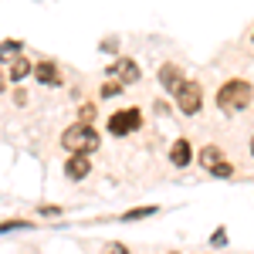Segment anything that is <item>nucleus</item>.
Wrapping results in <instances>:
<instances>
[{
	"label": "nucleus",
	"instance_id": "3",
	"mask_svg": "<svg viewBox=\"0 0 254 254\" xmlns=\"http://www.w3.org/2000/svg\"><path fill=\"white\" fill-rule=\"evenodd\" d=\"M176 105H180L183 116H196L200 105H203V92H200V85H196V81H183L180 92H176Z\"/></svg>",
	"mask_w": 254,
	"mask_h": 254
},
{
	"label": "nucleus",
	"instance_id": "11",
	"mask_svg": "<svg viewBox=\"0 0 254 254\" xmlns=\"http://www.w3.org/2000/svg\"><path fill=\"white\" fill-rule=\"evenodd\" d=\"M34 68H31V61L27 58H14L10 61V81H20V78H27Z\"/></svg>",
	"mask_w": 254,
	"mask_h": 254
},
{
	"label": "nucleus",
	"instance_id": "19",
	"mask_svg": "<svg viewBox=\"0 0 254 254\" xmlns=\"http://www.w3.org/2000/svg\"><path fill=\"white\" fill-rule=\"evenodd\" d=\"M251 156H254V136H251Z\"/></svg>",
	"mask_w": 254,
	"mask_h": 254
},
{
	"label": "nucleus",
	"instance_id": "18",
	"mask_svg": "<svg viewBox=\"0 0 254 254\" xmlns=\"http://www.w3.org/2000/svg\"><path fill=\"white\" fill-rule=\"evenodd\" d=\"M3 88H7V78H3V71H0V92H3Z\"/></svg>",
	"mask_w": 254,
	"mask_h": 254
},
{
	"label": "nucleus",
	"instance_id": "8",
	"mask_svg": "<svg viewBox=\"0 0 254 254\" xmlns=\"http://www.w3.org/2000/svg\"><path fill=\"white\" fill-rule=\"evenodd\" d=\"M159 81H163V88H166V92H180V85H183V75H180V68H176V64H163V68H159Z\"/></svg>",
	"mask_w": 254,
	"mask_h": 254
},
{
	"label": "nucleus",
	"instance_id": "4",
	"mask_svg": "<svg viewBox=\"0 0 254 254\" xmlns=\"http://www.w3.org/2000/svg\"><path fill=\"white\" fill-rule=\"evenodd\" d=\"M139 126H142V112L139 109H122V112H116L109 119V132L112 136H129V132H136Z\"/></svg>",
	"mask_w": 254,
	"mask_h": 254
},
{
	"label": "nucleus",
	"instance_id": "9",
	"mask_svg": "<svg viewBox=\"0 0 254 254\" xmlns=\"http://www.w3.org/2000/svg\"><path fill=\"white\" fill-rule=\"evenodd\" d=\"M190 156H193V153H190V142H187V139H176L173 149H170L173 166H180V170H183V166H190Z\"/></svg>",
	"mask_w": 254,
	"mask_h": 254
},
{
	"label": "nucleus",
	"instance_id": "14",
	"mask_svg": "<svg viewBox=\"0 0 254 254\" xmlns=\"http://www.w3.org/2000/svg\"><path fill=\"white\" fill-rule=\"evenodd\" d=\"M78 116H81V126H92V119H95V105H81Z\"/></svg>",
	"mask_w": 254,
	"mask_h": 254
},
{
	"label": "nucleus",
	"instance_id": "13",
	"mask_svg": "<svg viewBox=\"0 0 254 254\" xmlns=\"http://www.w3.org/2000/svg\"><path fill=\"white\" fill-rule=\"evenodd\" d=\"M149 214H156V207H136V210L122 214V220H139V217H149Z\"/></svg>",
	"mask_w": 254,
	"mask_h": 254
},
{
	"label": "nucleus",
	"instance_id": "2",
	"mask_svg": "<svg viewBox=\"0 0 254 254\" xmlns=\"http://www.w3.org/2000/svg\"><path fill=\"white\" fill-rule=\"evenodd\" d=\"M61 142H64V149H68L71 156H88V153H95V146H98V132H95V126L75 122V126L64 129Z\"/></svg>",
	"mask_w": 254,
	"mask_h": 254
},
{
	"label": "nucleus",
	"instance_id": "5",
	"mask_svg": "<svg viewBox=\"0 0 254 254\" xmlns=\"http://www.w3.org/2000/svg\"><path fill=\"white\" fill-rule=\"evenodd\" d=\"M109 71L119 75V85H132V81H139V68H136V61H129V58H119Z\"/></svg>",
	"mask_w": 254,
	"mask_h": 254
},
{
	"label": "nucleus",
	"instance_id": "12",
	"mask_svg": "<svg viewBox=\"0 0 254 254\" xmlns=\"http://www.w3.org/2000/svg\"><path fill=\"white\" fill-rule=\"evenodd\" d=\"M14 58H20V41H3L0 44V64H10Z\"/></svg>",
	"mask_w": 254,
	"mask_h": 254
},
{
	"label": "nucleus",
	"instance_id": "7",
	"mask_svg": "<svg viewBox=\"0 0 254 254\" xmlns=\"http://www.w3.org/2000/svg\"><path fill=\"white\" fill-rule=\"evenodd\" d=\"M34 78L41 81V85H61V75H58V64L55 61H41V64H34Z\"/></svg>",
	"mask_w": 254,
	"mask_h": 254
},
{
	"label": "nucleus",
	"instance_id": "10",
	"mask_svg": "<svg viewBox=\"0 0 254 254\" xmlns=\"http://www.w3.org/2000/svg\"><path fill=\"white\" fill-rule=\"evenodd\" d=\"M220 163H227V159L220 156V149H217V146H207V149H200V166H207L210 173H214Z\"/></svg>",
	"mask_w": 254,
	"mask_h": 254
},
{
	"label": "nucleus",
	"instance_id": "1",
	"mask_svg": "<svg viewBox=\"0 0 254 254\" xmlns=\"http://www.w3.org/2000/svg\"><path fill=\"white\" fill-rule=\"evenodd\" d=\"M251 98H254L251 81L231 78V81H224V85H220V92H217V109L231 116V112H241V109H248V105H251Z\"/></svg>",
	"mask_w": 254,
	"mask_h": 254
},
{
	"label": "nucleus",
	"instance_id": "20",
	"mask_svg": "<svg viewBox=\"0 0 254 254\" xmlns=\"http://www.w3.org/2000/svg\"><path fill=\"white\" fill-rule=\"evenodd\" d=\"M173 254H176V251H173Z\"/></svg>",
	"mask_w": 254,
	"mask_h": 254
},
{
	"label": "nucleus",
	"instance_id": "6",
	"mask_svg": "<svg viewBox=\"0 0 254 254\" xmlns=\"http://www.w3.org/2000/svg\"><path fill=\"white\" fill-rule=\"evenodd\" d=\"M88 173H92V159L88 156H71L64 163V176L68 180H85Z\"/></svg>",
	"mask_w": 254,
	"mask_h": 254
},
{
	"label": "nucleus",
	"instance_id": "15",
	"mask_svg": "<svg viewBox=\"0 0 254 254\" xmlns=\"http://www.w3.org/2000/svg\"><path fill=\"white\" fill-rule=\"evenodd\" d=\"M122 88H126V85H119V81H105V85H102V95L109 98V95H116V92H122Z\"/></svg>",
	"mask_w": 254,
	"mask_h": 254
},
{
	"label": "nucleus",
	"instance_id": "17",
	"mask_svg": "<svg viewBox=\"0 0 254 254\" xmlns=\"http://www.w3.org/2000/svg\"><path fill=\"white\" fill-rule=\"evenodd\" d=\"M105 254H129V248H126V244H109Z\"/></svg>",
	"mask_w": 254,
	"mask_h": 254
},
{
	"label": "nucleus",
	"instance_id": "16",
	"mask_svg": "<svg viewBox=\"0 0 254 254\" xmlns=\"http://www.w3.org/2000/svg\"><path fill=\"white\" fill-rule=\"evenodd\" d=\"M214 176H234V166H231V163H220L214 170Z\"/></svg>",
	"mask_w": 254,
	"mask_h": 254
}]
</instances>
